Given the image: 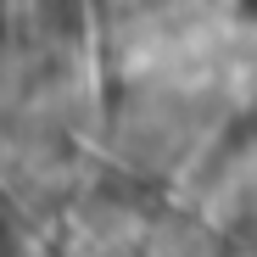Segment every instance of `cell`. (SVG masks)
I'll list each match as a JSON object with an SVG mask.
<instances>
[{"mask_svg": "<svg viewBox=\"0 0 257 257\" xmlns=\"http://www.w3.org/2000/svg\"><path fill=\"white\" fill-rule=\"evenodd\" d=\"M240 12H246V17H251V23H257V0H240Z\"/></svg>", "mask_w": 257, "mask_h": 257, "instance_id": "cell-1", "label": "cell"}, {"mask_svg": "<svg viewBox=\"0 0 257 257\" xmlns=\"http://www.w3.org/2000/svg\"><path fill=\"white\" fill-rule=\"evenodd\" d=\"M0 246H6V224H0Z\"/></svg>", "mask_w": 257, "mask_h": 257, "instance_id": "cell-2", "label": "cell"}]
</instances>
